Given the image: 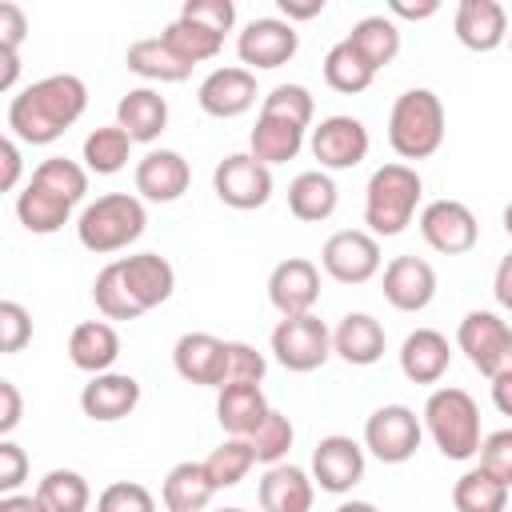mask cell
I'll return each mask as SVG.
<instances>
[{
    "label": "cell",
    "instance_id": "obj_33",
    "mask_svg": "<svg viewBox=\"0 0 512 512\" xmlns=\"http://www.w3.org/2000/svg\"><path fill=\"white\" fill-rule=\"evenodd\" d=\"M304 148V128L288 124V120H276V116H256V128L248 136V152L260 160V164H288L296 160Z\"/></svg>",
    "mask_w": 512,
    "mask_h": 512
},
{
    "label": "cell",
    "instance_id": "obj_9",
    "mask_svg": "<svg viewBox=\"0 0 512 512\" xmlns=\"http://www.w3.org/2000/svg\"><path fill=\"white\" fill-rule=\"evenodd\" d=\"M212 188H216L220 204H228L236 212H252L272 200V168L260 164L252 152H232L216 164Z\"/></svg>",
    "mask_w": 512,
    "mask_h": 512
},
{
    "label": "cell",
    "instance_id": "obj_63",
    "mask_svg": "<svg viewBox=\"0 0 512 512\" xmlns=\"http://www.w3.org/2000/svg\"><path fill=\"white\" fill-rule=\"evenodd\" d=\"M508 48H512V28H508Z\"/></svg>",
    "mask_w": 512,
    "mask_h": 512
},
{
    "label": "cell",
    "instance_id": "obj_15",
    "mask_svg": "<svg viewBox=\"0 0 512 512\" xmlns=\"http://www.w3.org/2000/svg\"><path fill=\"white\" fill-rule=\"evenodd\" d=\"M268 300L280 316H308L320 300V268L304 256H288L268 272Z\"/></svg>",
    "mask_w": 512,
    "mask_h": 512
},
{
    "label": "cell",
    "instance_id": "obj_39",
    "mask_svg": "<svg viewBox=\"0 0 512 512\" xmlns=\"http://www.w3.org/2000/svg\"><path fill=\"white\" fill-rule=\"evenodd\" d=\"M160 36H164V44H168L180 60H188L192 68L204 64V60H216L220 48H224V36H216V32H208V28H200V24L184 20V16H176L172 24H164Z\"/></svg>",
    "mask_w": 512,
    "mask_h": 512
},
{
    "label": "cell",
    "instance_id": "obj_4",
    "mask_svg": "<svg viewBox=\"0 0 512 512\" xmlns=\"http://www.w3.org/2000/svg\"><path fill=\"white\" fill-rule=\"evenodd\" d=\"M444 104L432 88H408L388 112V144L400 160H428L444 144Z\"/></svg>",
    "mask_w": 512,
    "mask_h": 512
},
{
    "label": "cell",
    "instance_id": "obj_11",
    "mask_svg": "<svg viewBox=\"0 0 512 512\" xmlns=\"http://www.w3.org/2000/svg\"><path fill=\"white\" fill-rule=\"evenodd\" d=\"M420 236L432 252H444V256H464L476 248L480 240V224H476V212L464 204V200H432L424 204L420 212Z\"/></svg>",
    "mask_w": 512,
    "mask_h": 512
},
{
    "label": "cell",
    "instance_id": "obj_50",
    "mask_svg": "<svg viewBox=\"0 0 512 512\" xmlns=\"http://www.w3.org/2000/svg\"><path fill=\"white\" fill-rule=\"evenodd\" d=\"M24 480H28V456H24L20 444H12L4 436L0 440V496H12Z\"/></svg>",
    "mask_w": 512,
    "mask_h": 512
},
{
    "label": "cell",
    "instance_id": "obj_40",
    "mask_svg": "<svg viewBox=\"0 0 512 512\" xmlns=\"http://www.w3.org/2000/svg\"><path fill=\"white\" fill-rule=\"evenodd\" d=\"M252 464H256L252 444H248V440H240V436H228L220 448H212V452H208L204 472H208V480H212V484H216V492H220V488H236V484L252 472Z\"/></svg>",
    "mask_w": 512,
    "mask_h": 512
},
{
    "label": "cell",
    "instance_id": "obj_28",
    "mask_svg": "<svg viewBox=\"0 0 512 512\" xmlns=\"http://www.w3.org/2000/svg\"><path fill=\"white\" fill-rule=\"evenodd\" d=\"M120 356V332L108 324V320H84L72 328L68 336V360L88 372V376H100V372H112Z\"/></svg>",
    "mask_w": 512,
    "mask_h": 512
},
{
    "label": "cell",
    "instance_id": "obj_8",
    "mask_svg": "<svg viewBox=\"0 0 512 512\" xmlns=\"http://www.w3.org/2000/svg\"><path fill=\"white\" fill-rule=\"evenodd\" d=\"M272 356L288 372H316L332 356V332L320 316H284L272 328Z\"/></svg>",
    "mask_w": 512,
    "mask_h": 512
},
{
    "label": "cell",
    "instance_id": "obj_46",
    "mask_svg": "<svg viewBox=\"0 0 512 512\" xmlns=\"http://www.w3.org/2000/svg\"><path fill=\"white\" fill-rule=\"evenodd\" d=\"M264 372H268L264 352H256L244 340H228V372H224V384H260Z\"/></svg>",
    "mask_w": 512,
    "mask_h": 512
},
{
    "label": "cell",
    "instance_id": "obj_36",
    "mask_svg": "<svg viewBox=\"0 0 512 512\" xmlns=\"http://www.w3.org/2000/svg\"><path fill=\"white\" fill-rule=\"evenodd\" d=\"M508 492H512L508 484H500L492 472H484L476 464L452 484V508L456 512H504L508 508Z\"/></svg>",
    "mask_w": 512,
    "mask_h": 512
},
{
    "label": "cell",
    "instance_id": "obj_10",
    "mask_svg": "<svg viewBox=\"0 0 512 512\" xmlns=\"http://www.w3.org/2000/svg\"><path fill=\"white\" fill-rule=\"evenodd\" d=\"M320 268L336 284H368L380 272V240L364 228H340L324 240Z\"/></svg>",
    "mask_w": 512,
    "mask_h": 512
},
{
    "label": "cell",
    "instance_id": "obj_20",
    "mask_svg": "<svg viewBox=\"0 0 512 512\" xmlns=\"http://www.w3.org/2000/svg\"><path fill=\"white\" fill-rule=\"evenodd\" d=\"M436 296V268L424 256H396L384 268V300L396 312H424Z\"/></svg>",
    "mask_w": 512,
    "mask_h": 512
},
{
    "label": "cell",
    "instance_id": "obj_32",
    "mask_svg": "<svg viewBox=\"0 0 512 512\" xmlns=\"http://www.w3.org/2000/svg\"><path fill=\"white\" fill-rule=\"evenodd\" d=\"M124 64H128L136 76L152 80V84H180V80L192 76V64L180 60V56L164 44V36H144V40L128 44Z\"/></svg>",
    "mask_w": 512,
    "mask_h": 512
},
{
    "label": "cell",
    "instance_id": "obj_61",
    "mask_svg": "<svg viewBox=\"0 0 512 512\" xmlns=\"http://www.w3.org/2000/svg\"><path fill=\"white\" fill-rule=\"evenodd\" d=\"M504 232H508V236H512V200H508V204H504Z\"/></svg>",
    "mask_w": 512,
    "mask_h": 512
},
{
    "label": "cell",
    "instance_id": "obj_42",
    "mask_svg": "<svg viewBox=\"0 0 512 512\" xmlns=\"http://www.w3.org/2000/svg\"><path fill=\"white\" fill-rule=\"evenodd\" d=\"M32 180L48 184L52 192H60V196L72 200V204H80L84 192H88V168L76 164V160H68V156H48V160H40V164L32 168Z\"/></svg>",
    "mask_w": 512,
    "mask_h": 512
},
{
    "label": "cell",
    "instance_id": "obj_53",
    "mask_svg": "<svg viewBox=\"0 0 512 512\" xmlns=\"http://www.w3.org/2000/svg\"><path fill=\"white\" fill-rule=\"evenodd\" d=\"M0 160H4V172H0V188L4 192H12L16 184H20V140L16 136H4L0 140Z\"/></svg>",
    "mask_w": 512,
    "mask_h": 512
},
{
    "label": "cell",
    "instance_id": "obj_47",
    "mask_svg": "<svg viewBox=\"0 0 512 512\" xmlns=\"http://www.w3.org/2000/svg\"><path fill=\"white\" fill-rule=\"evenodd\" d=\"M180 16L200 24V28H208V32H216V36H224L236 24V4L232 0H184Z\"/></svg>",
    "mask_w": 512,
    "mask_h": 512
},
{
    "label": "cell",
    "instance_id": "obj_45",
    "mask_svg": "<svg viewBox=\"0 0 512 512\" xmlns=\"http://www.w3.org/2000/svg\"><path fill=\"white\" fill-rule=\"evenodd\" d=\"M96 512H156V500L136 480H116L96 496Z\"/></svg>",
    "mask_w": 512,
    "mask_h": 512
},
{
    "label": "cell",
    "instance_id": "obj_30",
    "mask_svg": "<svg viewBox=\"0 0 512 512\" xmlns=\"http://www.w3.org/2000/svg\"><path fill=\"white\" fill-rule=\"evenodd\" d=\"M216 496V484L208 480L204 472V460H180L168 468L164 476V488H160V500L168 512H204Z\"/></svg>",
    "mask_w": 512,
    "mask_h": 512
},
{
    "label": "cell",
    "instance_id": "obj_41",
    "mask_svg": "<svg viewBox=\"0 0 512 512\" xmlns=\"http://www.w3.org/2000/svg\"><path fill=\"white\" fill-rule=\"evenodd\" d=\"M92 300H96V308H100L104 320H136V316H144V312L136 308V300L128 296L116 260L96 272V280H92Z\"/></svg>",
    "mask_w": 512,
    "mask_h": 512
},
{
    "label": "cell",
    "instance_id": "obj_29",
    "mask_svg": "<svg viewBox=\"0 0 512 512\" xmlns=\"http://www.w3.org/2000/svg\"><path fill=\"white\" fill-rule=\"evenodd\" d=\"M264 512H308L312 508V476L296 464H272L264 468V480L256 488Z\"/></svg>",
    "mask_w": 512,
    "mask_h": 512
},
{
    "label": "cell",
    "instance_id": "obj_27",
    "mask_svg": "<svg viewBox=\"0 0 512 512\" xmlns=\"http://www.w3.org/2000/svg\"><path fill=\"white\" fill-rule=\"evenodd\" d=\"M72 200H64L60 192H52L48 184H40V180H32L28 176V184L20 188V196H16V220L32 232V236H52V232H60L68 220H72Z\"/></svg>",
    "mask_w": 512,
    "mask_h": 512
},
{
    "label": "cell",
    "instance_id": "obj_22",
    "mask_svg": "<svg viewBox=\"0 0 512 512\" xmlns=\"http://www.w3.org/2000/svg\"><path fill=\"white\" fill-rule=\"evenodd\" d=\"M456 40L472 52H496L508 40V12L500 0H460L456 4Z\"/></svg>",
    "mask_w": 512,
    "mask_h": 512
},
{
    "label": "cell",
    "instance_id": "obj_35",
    "mask_svg": "<svg viewBox=\"0 0 512 512\" xmlns=\"http://www.w3.org/2000/svg\"><path fill=\"white\" fill-rule=\"evenodd\" d=\"M80 156H84V168H88V172H96V176H116V172L128 164V156H132V136H128L120 124L92 128V132L84 136Z\"/></svg>",
    "mask_w": 512,
    "mask_h": 512
},
{
    "label": "cell",
    "instance_id": "obj_26",
    "mask_svg": "<svg viewBox=\"0 0 512 512\" xmlns=\"http://www.w3.org/2000/svg\"><path fill=\"white\" fill-rule=\"evenodd\" d=\"M116 124L132 136V144H152L168 128V100L156 88H128L116 104Z\"/></svg>",
    "mask_w": 512,
    "mask_h": 512
},
{
    "label": "cell",
    "instance_id": "obj_19",
    "mask_svg": "<svg viewBox=\"0 0 512 512\" xmlns=\"http://www.w3.org/2000/svg\"><path fill=\"white\" fill-rule=\"evenodd\" d=\"M188 184H192V168L172 148H152L136 164V192H140V200L172 204V200H180L188 192Z\"/></svg>",
    "mask_w": 512,
    "mask_h": 512
},
{
    "label": "cell",
    "instance_id": "obj_16",
    "mask_svg": "<svg viewBox=\"0 0 512 512\" xmlns=\"http://www.w3.org/2000/svg\"><path fill=\"white\" fill-rule=\"evenodd\" d=\"M312 480L324 488V492H352L360 480H364V448L352 440V436H324L316 448H312Z\"/></svg>",
    "mask_w": 512,
    "mask_h": 512
},
{
    "label": "cell",
    "instance_id": "obj_25",
    "mask_svg": "<svg viewBox=\"0 0 512 512\" xmlns=\"http://www.w3.org/2000/svg\"><path fill=\"white\" fill-rule=\"evenodd\" d=\"M272 404L264 396L260 384H224L220 396H216V420L228 436H240L248 440L264 420H268Z\"/></svg>",
    "mask_w": 512,
    "mask_h": 512
},
{
    "label": "cell",
    "instance_id": "obj_51",
    "mask_svg": "<svg viewBox=\"0 0 512 512\" xmlns=\"http://www.w3.org/2000/svg\"><path fill=\"white\" fill-rule=\"evenodd\" d=\"M24 32H28V16H24V8L12 4V0H4V4H0V48L20 52Z\"/></svg>",
    "mask_w": 512,
    "mask_h": 512
},
{
    "label": "cell",
    "instance_id": "obj_7",
    "mask_svg": "<svg viewBox=\"0 0 512 512\" xmlns=\"http://www.w3.org/2000/svg\"><path fill=\"white\" fill-rule=\"evenodd\" d=\"M424 440V420L408 404H380L364 420V448L380 464H408Z\"/></svg>",
    "mask_w": 512,
    "mask_h": 512
},
{
    "label": "cell",
    "instance_id": "obj_34",
    "mask_svg": "<svg viewBox=\"0 0 512 512\" xmlns=\"http://www.w3.org/2000/svg\"><path fill=\"white\" fill-rule=\"evenodd\" d=\"M348 40H352V48H356L376 72L400 56V28H396L392 16H364V20H356L352 32H348Z\"/></svg>",
    "mask_w": 512,
    "mask_h": 512
},
{
    "label": "cell",
    "instance_id": "obj_38",
    "mask_svg": "<svg viewBox=\"0 0 512 512\" xmlns=\"http://www.w3.org/2000/svg\"><path fill=\"white\" fill-rule=\"evenodd\" d=\"M36 496L48 504V512H88L92 488L76 468H52L40 476Z\"/></svg>",
    "mask_w": 512,
    "mask_h": 512
},
{
    "label": "cell",
    "instance_id": "obj_5",
    "mask_svg": "<svg viewBox=\"0 0 512 512\" xmlns=\"http://www.w3.org/2000/svg\"><path fill=\"white\" fill-rule=\"evenodd\" d=\"M144 224H148V212H144L140 196H132V192H104L92 204H84V212L76 220V240L88 252L108 256V252H120V248L136 244L144 236Z\"/></svg>",
    "mask_w": 512,
    "mask_h": 512
},
{
    "label": "cell",
    "instance_id": "obj_13",
    "mask_svg": "<svg viewBox=\"0 0 512 512\" xmlns=\"http://www.w3.org/2000/svg\"><path fill=\"white\" fill-rule=\"evenodd\" d=\"M308 148H312V156L320 160L324 172H344V168H356L368 156L372 136H368L364 120H356V116H324L312 128Z\"/></svg>",
    "mask_w": 512,
    "mask_h": 512
},
{
    "label": "cell",
    "instance_id": "obj_54",
    "mask_svg": "<svg viewBox=\"0 0 512 512\" xmlns=\"http://www.w3.org/2000/svg\"><path fill=\"white\" fill-rule=\"evenodd\" d=\"M492 296L504 312H512V252L496 264V276H492Z\"/></svg>",
    "mask_w": 512,
    "mask_h": 512
},
{
    "label": "cell",
    "instance_id": "obj_14",
    "mask_svg": "<svg viewBox=\"0 0 512 512\" xmlns=\"http://www.w3.org/2000/svg\"><path fill=\"white\" fill-rule=\"evenodd\" d=\"M172 364L176 376L200 388H224V372H228V340L212 336V332H184L172 344Z\"/></svg>",
    "mask_w": 512,
    "mask_h": 512
},
{
    "label": "cell",
    "instance_id": "obj_18",
    "mask_svg": "<svg viewBox=\"0 0 512 512\" xmlns=\"http://www.w3.org/2000/svg\"><path fill=\"white\" fill-rule=\"evenodd\" d=\"M116 268H120V280H124V288H128V296L136 300L140 312L160 308V304L172 296V288H176V268H172L160 252L120 256Z\"/></svg>",
    "mask_w": 512,
    "mask_h": 512
},
{
    "label": "cell",
    "instance_id": "obj_56",
    "mask_svg": "<svg viewBox=\"0 0 512 512\" xmlns=\"http://www.w3.org/2000/svg\"><path fill=\"white\" fill-rule=\"evenodd\" d=\"M0 512H48V504L36 492H12V496H0Z\"/></svg>",
    "mask_w": 512,
    "mask_h": 512
},
{
    "label": "cell",
    "instance_id": "obj_58",
    "mask_svg": "<svg viewBox=\"0 0 512 512\" xmlns=\"http://www.w3.org/2000/svg\"><path fill=\"white\" fill-rule=\"evenodd\" d=\"M492 404H496L500 416H512V372L492 380Z\"/></svg>",
    "mask_w": 512,
    "mask_h": 512
},
{
    "label": "cell",
    "instance_id": "obj_17",
    "mask_svg": "<svg viewBox=\"0 0 512 512\" xmlns=\"http://www.w3.org/2000/svg\"><path fill=\"white\" fill-rule=\"evenodd\" d=\"M196 100L208 116L216 120H236L244 116L252 104H256V76L240 64H228V68H212L200 88H196Z\"/></svg>",
    "mask_w": 512,
    "mask_h": 512
},
{
    "label": "cell",
    "instance_id": "obj_62",
    "mask_svg": "<svg viewBox=\"0 0 512 512\" xmlns=\"http://www.w3.org/2000/svg\"><path fill=\"white\" fill-rule=\"evenodd\" d=\"M216 512H244V508H216Z\"/></svg>",
    "mask_w": 512,
    "mask_h": 512
},
{
    "label": "cell",
    "instance_id": "obj_48",
    "mask_svg": "<svg viewBox=\"0 0 512 512\" xmlns=\"http://www.w3.org/2000/svg\"><path fill=\"white\" fill-rule=\"evenodd\" d=\"M32 340V316L16 300H0V352L16 356Z\"/></svg>",
    "mask_w": 512,
    "mask_h": 512
},
{
    "label": "cell",
    "instance_id": "obj_31",
    "mask_svg": "<svg viewBox=\"0 0 512 512\" xmlns=\"http://www.w3.org/2000/svg\"><path fill=\"white\" fill-rule=\"evenodd\" d=\"M336 204H340V188L324 168H308L288 184V212L304 224L328 220L336 212Z\"/></svg>",
    "mask_w": 512,
    "mask_h": 512
},
{
    "label": "cell",
    "instance_id": "obj_12",
    "mask_svg": "<svg viewBox=\"0 0 512 512\" xmlns=\"http://www.w3.org/2000/svg\"><path fill=\"white\" fill-rule=\"evenodd\" d=\"M296 52H300V32L284 16H256L236 36V56H240V64H248V72L252 68H264V72L280 68Z\"/></svg>",
    "mask_w": 512,
    "mask_h": 512
},
{
    "label": "cell",
    "instance_id": "obj_21",
    "mask_svg": "<svg viewBox=\"0 0 512 512\" xmlns=\"http://www.w3.org/2000/svg\"><path fill=\"white\" fill-rule=\"evenodd\" d=\"M136 404H140V380L128 376V372H100L80 392V408L96 424L124 420V416L136 412Z\"/></svg>",
    "mask_w": 512,
    "mask_h": 512
},
{
    "label": "cell",
    "instance_id": "obj_55",
    "mask_svg": "<svg viewBox=\"0 0 512 512\" xmlns=\"http://www.w3.org/2000/svg\"><path fill=\"white\" fill-rule=\"evenodd\" d=\"M388 12H392V16H400V20H428V16H436V12H440V0H420V4L392 0V4H388Z\"/></svg>",
    "mask_w": 512,
    "mask_h": 512
},
{
    "label": "cell",
    "instance_id": "obj_60",
    "mask_svg": "<svg viewBox=\"0 0 512 512\" xmlns=\"http://www.w3.org/2000/svg\"><path fill=\"white\" fill-rule=\"evenodd\" d=\"M336 512H380L376 504H368V500H344Z\"/></svg>",
    "mask_w": 512,
    "mask_h": 512
},
{
    "label": "cell",
    "instance_id": "obj_1",
    "mask_svg": "<svg viewBox=\"0 0 512 512\" xmlns=\"http://www.w3.org/2000/svg\"><path fill=\"white\" fill-rule=\"evenodd\" d=\"M88 108V88L72 72H56L20 88L8 104V136L20 144H52L60 140Z\"/></svg>",
    "mask_w": 512,
    "mask_h": 512
},
{
    "label": "cell",
    "instance_id": "obj_3",
    "mask_svg": "<svg viewBox=\"0 0 512 512\" xmlns=\"http://www.w3.org/2000/svg\"><path fill=\"white\" fill-rule=\"evenodd\" d=\"M424 432L440 448L444 460H472L480 456L484 432H480V404L464 388H436L424 400Z\"/></svg>",
    "mask_w": 512,
    "mask_h": 512
},
{
    "label": "cell",
    "instance_id": "obj_59",
    "mask_svg": "<svg viewBox=\"0 0 512 512\" xmlns=\"http://www.w3.org/2000/svg\"><path fill=\"white\" fill-rule=\"evenodd\" d=\"M0 64H4V72H0V92H8V88L16 84V76H20V52L0 48Z\"/></svg>",
    "mask_w": 512,
    "mask_h": 512
},
{
    "label": "cell",
    "instance_id": "obj_24",
    "mask_svg": "<svg viewBox=\"0 0 512 512\" xmlns=\"http://www.w3.org/2000/svg\"><path fill=\"white\" fill-rule=\"evenodd\" d=\"M452 364V348H448V336L436 332V328H416L404 336L400 344V372L412 380V384H436Z\"/></svg>",
    "mask_w": 512,
    "mask_h": 512
},
{
    "label": "cell",
    "instance_id": "obj_6",
    "mask_svg": "<svg viewBox=\"0 0 512 512\" xmlns=\"http://www.w3.org/2000/svg\"><path fill=\"white\" fill-rule=\"evenodd\" d=\"M456 344L480 376L496 380V376L512 372V328L496 312L472 308L456 328Z\"/></svg>",
    "mask_w": 512,
    "mask_h": 512
},
{
    "label": "cell",
    "instance_id": "obj_44",
    "mask_svg": "<svg viewBox=\"0 0 512 512\" xmlns=\"http://www.w3.org/2000/svg\"><path fill=\"white\" fill-rule=\"evenodd\" d=\"M312 112H316V100L304 84H276L260 104V116H276V120H288L296 128H308Z\"/></svg>",
    "mask_w": 512,
    "mask_h": 512
},
{
    "label": "cell",
    "instance_id": "obj_37",
    "mask_svg": "<svg viewBox=\"0 0 512 512\" xmlns=\"http://www.w3.org/2000/svg\"><path fill=\"white\" fill-rule=\"evenodd\" d=\"M324 80H328V88H336V92H344V96H356V92H364L372 80H376V68L352 48V40L344 36L340 44H332L328 48V56H324Z\"/></svg>",
    "mask_w": 512,
    "mask_h": 512
},
{
    "label": "cell",
    "instance_id": "obj_57",
    "mask_svg": "<svg viewBox=\"0 0 512 512\" xmlns=\"http://www.w3.org/2000/svg\"><path fill=\"white\" fill-rule=\"evenodd\" d=\"M280 12H284L288 24L292 20H312V16L324 12V0H280Z\"/></svg>",
    "mask_w": 512,
    "mask_h": 512
},
{
    "label": "cell",
    "instance_id": "obj_52",
    "mask_svg": "<svg viewBox=\"0 0 512 512\" xmlns=\"http://www.w3.org/2000/svg\"><path fill=\"white\" fill-rule=\"evenodd\" d=\"M0 400H4V408H0V436H12L16 424H20V416H24L20 388H16L12 380H0Z\"/></svg>",
    "mask_w": 512,
    "mask_h": 512
},
{
    "label": "cell",
    "instance_id": "obj_43",
    "mask_svg": "<svg viewBox=\"0 0 512 512\" xmlns=\"http://www.w3.org/2000/svg\"><path fill=\"white\" fill-rule=\"evenodd\" d=\"M292 440H296V428H292V420L284 416V412H268V420L248 436V444H252V452H256V464H284V456L292 452Z\"/></svg>",
    "mask_w": 512,
    "mask_h": 512
},
{
    "label": "cell",
    "instance_id": "obj_2",
    "mask_svg": "<svg viewBox=\"0 0 512 512\" xmlns=\"http://www.w3.org/2000/svg\"><path fill=\"white\" fill-rule=\"evenodd\" d=\"M420 196H424V180L412 164H380L372 176H368V188H364V224L368 232L380 240V236H400L416 208H420Z\"/></svg>",
    "mask_w": 512,
    "mask_h": 512
},
{
    "label": "cell",
    "instance_id": "obj_49",
    "mask_svg": "<svg viewBox=\"0 0 512 512\" xmlns=\"http://www.w3.org/2000/svg\"><path fill=\"white\" fill-rule=\"evenodd\" d=\"M480 468L492 472L500 484L512 488V428H500V432H488L484 444H480Z\"/></svg>",
    "mask_w": 512,
    "mask_h": 512
},
{
    "label": "cell",
    "instance_id": "obj_23",
    "mask_svg": "<svg viewBox=\"0 0 512 512\" xmlns=\"http://www.w3.org/2000/svg\"><path fill=\"white\" fill-rule=\"evenodd\" d=\"M384 324L372 316V312H348L336 328H332V352L352 364V368H368L384 356Z\"/></svg>",
    "mask_w": 512,
    "mask_h": 512
}]
</instances>
